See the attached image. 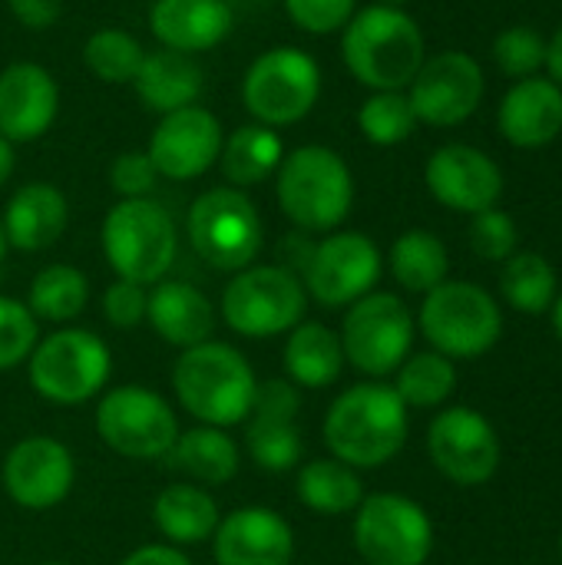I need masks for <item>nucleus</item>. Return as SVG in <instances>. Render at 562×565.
Listing matches in <instances>:
<instances>
[{
	"instance_id": "17",
	"label": "nucleus",
	"mask_w": 562,
	"mask_h": 565,
	"mask_svg": "<svg viewBox=\"0 0 562 565\" xmlns=\"http://www.w3.org/2000/svg\"><path fill=\"white\" fill-rule=\"evenodd\" d=\"M427 454L434 467L460 487H480L500 467L497 430L470 407H447L431 420Z\"/></svg>"
},
{
	"instance_id": "25",
	"label": "nucleus",
	"mask_w": 562,
	"mask_h": 565,
	"mask_svg": "<svg viewBox=\"0 0 562 565\" xmlns=\"http://www.w3.org/2000/svg\"><path fill=\"white\" fill-rule=\"evenodd\" d=\"M70 205L66 195L50 182L20 185L3 209V238L17 252H46L66 232Z\"/></svg>"
},
{
	"instance_id": "33",
	"label": "nucleus",
	"mask_w": 562,
	"mask_h": 565,
	"mask_svg": "<svg viewBox=\"0 0 562 565\" xmlns=\"http://www.w3.org/2000/svg\"><path fill=\"white\" fill-rule=\"evenodd\" d=\"M23 305L30 308V315L36 321L70 324L89 305V281L76 265H63V262L46 265L33 275Z\"/></svg>"
},
{
	"instance_id": "42",
	"label": "nucleus",
	"mask_w": 562,
	"mask_h": 565,
	"mask_svg": "<svg viewBox=\"0 0 562 565\" xmlns=\"http://www.w3.org/2000/svg\"><path fill=\"white\" fill-rule=\"evenodd\" d=\"M517 242H520V232H517V222L507 212L487 209V212L474 215V222H470V245H474V252L480 258L507 262L517 252Z\"/></svg>"
},
{
	"instance_id": "51",
	"label": "nucleus",
	"mask_w": 562,
	"mask_h": 565,
	"mask_svg": "<svg viewBox=\"0 0 562 565\" xmlns=\"http://www.w3.org/2000/svg\"><path fill=\"white\" fill-rule=\"evenodd\" d=\"M384 3H391V7H404V3H411V0H384Z\"/></svg>"
},
{
	"instance_id": "45",
	"label": "nucleus",
	"mask_w": 562,
	"mask_h": 565,
	"mask_svg": "<svg viewBox=\"0 0 562 565\" xmlns=\"http://www.w3.org/2000/svg\"><path fill=\"white\" fill-rule=\"evenodd\" d=\"M7 7L26 30H50L63 13V0H7Z\"/></svg>"
},
{
	"instance_id": "7",
	"label": "nucleus",
	"mask_w": 562,
	"mask_h": 565,
	"mask_svg": "<svg viewBox=\"0 0 562 565\" xmlns=\"http://www.w3.org/2000/svg\"><path fill=\"white\" fill-rule=\"evenodd\" d=\"M219 311L222 321L242 338H278L305 321L308 291L285 265H248L225 285Z\"/></svg>"
},
{
	"instance_id": "16",
	"label": "nucleus",
	"mask_w": 562,
	"mask_h": 565,
	"mask_svg": "<svg viewBox=\"0 0 562 565\" xmlns=\"http://www.w3.org/2000/svg\"><path fill=\"white\" fill-rule=\"evenodd\" d=\"M0 483L17 507L43 513L70 497L76 483V460L63 440L30 434L7 450L0 463Z\"/></svg>"
},
{
	"instance_id": "38",
	"label": "nucleus",
	"mask_w": 562,
	"mask_h": 565,
	"mask_svg": "<svg viewBox=\"0 0 562 565\" xmlns=\"http://www.w3.org/2000/svg\"><path fill=\"white\" fill-rule=\"evenodd\" d=\"M358 129L371 146H401L414 136L417 116L404 89L371 93L358 109Z\"/></svg>"
},
{
	"instance_id": "36",
	"label": "nucleus",
	"mask_w": 562,
	"mask_h": 565,
	"mask_svg": "<svg viewBox=\"0 0 562 565\" xmlns=\"http://www.w3.org/2000/svg\"><path fill=\"white\" fill-rule=\"evenodd\" d=\"M142 43L123 30V26H103L96 33H89V40L83 43V63L86 70L109 86H126L136 79L139 66H142Z\"/></svg>"
},
{
	"instance_id": "13",
	"label": "nucleus",
	"mask_w": 562,
	"mask_h": 565,
	"mask_svg": "<svg viewBox=\"0 0 562 565\" xmlns=\"http://www.w3.org/2000/svg\"><path fill=\"white\" fill-rule=\"evenodd\" d=\"M354 546L368 565H424L434 550V523L421 503L374 493L354 510Z\"/></svg>"
},
{
	"instance_id": "2",
	"label": "nucleus",
	"mask_w": 562,
	"mask_h": 565,
	"mask_svg": "<svg viewBox=\"0 0 562 565\" xmlns=\"http://www.w3.org/2000/svg\"><path fill=\"white\" fill-rule=\"evenodd\" d=\"M341 60L371 93L407 89L427 60V46L417 20L407 10L371 3L341 30Z\"/></svg>"
},
{
	"instance_id": "24",
	"label": "nucleus",
	"mask_w": 562,
	"mask_h": 565,
	"mask_svg": "<svg viewBox=\"0 0 562 565\" xmlns=\"http://www.w3.org/2000/svg\"><path fill=\"white\" fill-rule=\"evenodd\" d=\"M500 132L517 149H543L562 132V89L547 76L517 79L497 113Z\"/></svg>"
},
{
	"instance_id": "30",
	"label": "nucleus",
	"mask_w": 562,
	"mask_h": 565,
	"mask_svg": "<svg viewBox=\"0 0 562 565\" xmlns=\"http://www.w3.org/2000/svg\"><path fill=\"white\" fill-rule=\"evenodd\" d=\"M166 460L172 470L185 473L189 480H195L202 487H222V483L235 480L242 457H238V444L222 427L199 424L192 430H179Z\"/></svg>"
},
{
	"instance_id": "50",
	"label": "nucleus",
	"mask_w": 562,
	"mask_h": 565,
	"mask_svg": "<svg viewBox=\"0 0 562 565\" xmlns=\"http://www.w3.org/2000/svg\"><path fill=\"white\" fill-rule=\"evenodd\" d=\"M7 248H10V245H7V238H3V225H0V262H3V255H7Z\"/></svg>"
},
{
	"instance_id": "12",
	"label": "nucleus",
	"mask_w": 562,
	"mask_h": 565,
	"mask_svg": "<svg viewBox=\"0 0 562 565\" xmlns=\"http://www.w3.org/2000/svg\"><path fill=\"white\" fill-rule=\"evenodd\" d=\"M338 338H341L344 364H351L368 377H388L411 354L414 318L397 295L371 291L354 305H348Z\"/></svg>"
},
{
	"instance_id": "23",
	"label": "nucleus",
	"mask_w": 562,
	"mask_h": 565,
	"mask_svg": "<svg viewBox=\"0 0 562 565\" xmlns=\"http://www.w3.org/2000/svg\"><path fill=\"white\" fill-rule=\"evenodd\" d=\"M235 13L225 0H156L149 30L159 46L176 53H205L232 33Z\"/></svg>"
},
{
	"instance_id": "3",
	"label": "nucleus",
	"mask_w": 562,
	"mask_h": 565,
	"mask_svg": "<svg viewBox=\"0 0 562 565\" xmlns=\"http://www.w3.org/2000/svg\"><path fill=\"white\" fill-rule=\"evenodd\" d=\"M172 391L179 407L205 427H235L248 420L258 377L248 358L225 341H202L185 348L172 367Z\"/></svg>"
},
{
	"instance_id": "46",
	"label": "nucleus",
	"mask_w": 562,
	"mask_h": 565,
	"mask_svg": "<svg viewBox=\"0 0 562 565\" xmlns=\"http://www.w3.org/2000/svg\"><path fill=\"white\" fill-rule=\"evenodd\" d=\"M119 565H192V559L179 550V546H169V543H149V546H139L132 550Z\"/></svg>"
},
{
	"instance_id": "15",
	"label": "nucleus",
	"mask_w": 562,
	"mask_h": 565,
	"mask_svg": "<svg viewBox=\"0 0 562 565\" xmlns=\"http://www.w3.org/2000/svg\"><path fill=\"white\" fill-rule=\"evenodd\" d=\"M484 66L464 50H444L424 60L407 86L417 122L450 129L467 122L484 103Z\"/></svg>"
},
{
	"instance_id": "43",
	"label": "nucleus",
	"mask_w": 562,
	"mask_h": 565,
	"mask_svg": "<svg viewBox=\"0 0 562 565\" xmlns=\"http://www.w3.org/2000/svg\"><path fill=\"white\" fill-rule=\"evenodd\" d=\"M159 172L146 152H119L109 166V185L119 199H149Z\"/></svg>"
},
{
	"instance_id": "34",
	"label": "nucleus",
	"mask_w": 562,
	"mask_h": 565,
	"mask_svg": "<svg viewBox=\"0 0 562 565\" xmlns=\"http://www.w3.org/2000/svg\"><path fill=\"white\" fill-rule=\"evenodd\" d=\"M388 265H391V275L401 288H407L414 295H427L447 281L450 255H447V245L434 232L411 228L391 245Z\"/></svg>"
},
{
	"instance_id": "29",
	"label": "nucleus",
	"mask_w": 562,
	"mask_h": 565,
	"mask_svg": "<svg viewBox=\"0 0 562 565\" xmlns=\"http://www.w3.org/2000/svg\"><path fill=\"white\" fill-rule=\"evenodd\" d=\"M222 510L205 487L172 483L152 500V523L169 546H199L215 536Z\"/></svg>"
},
{
	"instance_id": "28",
	"label": "nucleus",
	"mask_w": 562,
	"mask_h": 565,
	"mask_svg": "<svg viewBox=\"0 0 562 565\" xmlns=\"http://www.w3.org/2000/svg\"><path fill=\"white\" fill-rule=\"evenodd\" d=\"M285 377L295 387L321 391L331 387L344 371V351L338 331H331L321 321H301L288 331L285 351H282Z\"/></svg>"
},
{
	"instance_id": "6",
	"label": "nucleus",
	"mask_w": 562,
	"mask_h": 565,
	"mask_svg": "<svg viewBox=\"0 0 562 565\" xmlns=\"http://www.w3.org/2000/svg\"><path fill=\"white\" fill-rule=\"evenodd\" d=\"M26 371L30 387L43 401L56 407H79L106 387L113 374V354L96 331L56 328L36 341L26 358Z\"/></svg>"
},
{
	"instance_id": "31",
	"label": "nucleus",
	"mask_w": 562,
	"mask_h": 565,
	"mask_svg": "<svg viewBox=\"0 0 562 565\" xmlns=\"http://www.w3.org/2000/svg\"><path fill=\"white\" fill-rule=\"evenodd\" d=\"M285 159V142L272 126L262 122H245L238 126L219 152L222 162V175L229 179V185L235 189H252L262 185L265 179H272L278 172Z\"/></svg>"
},
{
	"instance_id": "14",
	"label": "nucleus",
	"mask_w": 562,
	"mask_h": 565,
	"mask_svg": "<svg viewBox=\"0 0 562 565\" xmlns=\"http://www.w3.org/2000/svg\"><path fill=\"white\" fill-rule=\"evenodd\" d=\"M384 258L374 238L364 232H328L311 245L301 265V285L308 298L325 308H348L371 295L381 278Z\"/></svg>"
},
{
	"instance_id": "10",
	"label": "nucleus",
	"mask_w": 562,
	"mask_h": 565,
	"mask_svg": "<svg viewBox=\"0 0 562 565\" xmlns=\"http://www.w3.org/2000/svg\"><path fill=\"white\" fill-rule=\"evenodd\" d=\"M321 96V66L298 46H272L242 76V103L262 126L301 122Z\"/></svg>"
},
{
	"instance_id": "21",
	"label": "nucleus",
	"mask_w": 562,
	"mask_h": 565,
	"mask_svg": "<svg viewBox=\"0 0 562 565\" xmlns=\"http://www.w3.org/2000/svg\"><path fill=\"white\" fill-rule=\"evenodd\" d=\"M60 113V86L46 66L20 60L0 70V136L33 142L50 132Z\"/></svg>"
},
{
	"instance_id": "52",
	"label": "nucleus",
	"mask_w": 562,
	"mask_h": 565,
	"mask_svg": "<svg viewBox=\"0 0 562 565\" xmlns=\"http://www.w3.org/2000/svg\"><path fill=\"white\" fill-rule=\"evenodd\" d=\"M40 565H70V563H40Z\"/></svg>"
},
{
	"instance_id": "44",
	"label": "nucleus",
	"mask_w": 562,
	"mask_h": 565,
	"mask_svg": "<svg viewBox=\"0 0 562 565\" xmlns=\"http://www.w3.org/2000/svg\"><path fill=\"white\" fill-rule=\"evenodd\" d=\"M146 301H149L146 285L116 278V281L103 291V318H106L113 328H119V331H132L139 321H146Z\"/></svg>"
},
{
	"instance_id": "32",
	"label": "nucleus",
	"mask_w": 562,
	"mask_h": 565,
	"mask_svg": "<svg viewBox=\"0 0 562 565\" xmlns=\"http://www.w3.org/2000/svg\"><path fill=\"white\" fill-rule=\"evenodd\" d=\"M298 500L318 513V516H344L354 513L364 500V483L354 467L325 457V460H308L298 470Z\"/></svg>"
},
{
	"instance_id": "26",
	"label": "nucleus",
	"mask_w": 562,
	"mask_h": 565,
	"mask_svg": "<svg viewBox=\"0 0 562 565\" xmlns=\"http://www.w3.org/2000/svg\"><path fill=\"white\" fill-rule=\"evenodd\" d=\"M146 321L172 348H195L202 341H212L215 328V308L205 291H199L189 281L162 278L152 285L146 301Z\"/></svg>"
},
{
	"instance_id": "5",
	"label": "nucleus",
	"mask_w": 562,
	"mask_h": 565,
	"mask_svg": "<svg viewBox=\"0 0 562 565\" xmlns=\"http://www.w3.org/2000/svg\"><path fill=\"white\" fill-rule=\"evenodd\" d=\"M99 242L109 268L136 285L162 281L179 252L176 222L156 199H119L103 218Z\"/></svg>"
},
{
	"instance_id": "49",
	"label": "nucleus",
	"mask_w": 562,
	"mask_h": 565,
	"mask_svg": "<svg viewBox=\"0 0 562 565\" xmlns=\"http://www.w3.org/2000/svg\"><path fill=\"white\" fill-rule=\"evenodd\" d=\"M556 305V311H553V321H556V334L562 338V295H560V301H553Z\"/></svg>"
},
{
	"instance_id": "20",
	"label": "nucleus",
	"mask_w": 562,
	"mask_h": 565,
	"mask_svg": "<svg viewBox=\"0 0 562 565\" xmlns=\"http://www.w3.org/2000/svg\"><path fill=\"white\" fill-rule=\"evenodd\" d=\"M431 195L447 205L450 212L477 215L487 209H497L503 195V172L500 166L477 146L450 142L441 146L424 169Z\"/></svg>"
},
{
	"instance_id": "47",
	"label": "nucleus",
	"mask_w": 562,
	"mask_h": 565,
	"mask_svg": "<svg viewBox=\"0 0 562 565\" xmlns=\"http://www.w3.org/2000/svg\"><path fill=\"white\" fill-rule=\"evenodd\" d=\"M547 66H550L553 83L562 89V26L553 33V40L547 43Z\"/></svg>"
},
{
	"instance_id": "48",
	"label": "nucleus",
	"mask_w": 562,
	"mask_h": 565,
	"mask_svg": "<svg viewBox=\"0 0 562 565\" xmlns=\"http://www.w3.org/2000/svg\"><path fill=\"white\" fill-rule=\"evenodd\" d=\"M13 166H17V152H13V142H7L0 136V185L13 175Z\"/></svg>"
},
{
	"instance_id": "27",
	"label": "nucleus",
	"mask_w": 562,
	"mask_h": 565,
	"mask_svg": "<svg viewBox=\"0 0 562 565\" xmlns=\"http://www.w3.org/2000/svg\"><path fill=\"white\" fill-rule=\"evenodd\" d=\"M132 86L152 113L166 116V113H176L182 106L199 103L202 66L189 53H176V50L159 46V50L142 56V66H139Z\"/></svg>"
},
{
	"instance_id": "22",
	"label": "nucleus",
	"mask_w": 562,
	"mask_h": 565,
	"mask_svg": "<svg viewBox=\"0 0 562 565\" xmlns=\"http://www.w3.org/2000/svg\"><path fill=\"white\" fill-rule=\"evenodd\" d=\"M212 556L215 565H291L295 530L268 507H242L219 520Z\"/></svg>"
},
{
	"instance_id": "40",
	"label": "nucleus",
	"mask_w": 562,
	"mask_h": 565,
	"mask_svg": "<svg viewBox=\"0 0 562 565\" xmlns=\"http://www.w3.org/2000/svg\"><path fill=\"white\" fill-rule=\"evenodd\" d=\"M40 341V321L17 298L0 295V371H10L30 358Z\"/></svg>"
},
{
	"instance_id": "18",
	"label": "nucleus",
	"mask_w": 562,
	"mask_h": 565,
	"mask_svg": "<svg viewBox=\"0 0 562 565\" xmlns=\"http://www.w3.org/2000/svg\"><path fill=\"white\" fill-rule=\"evenodd\" d=\"M222 122L212 109L192 103L176 113L159 116L146 156L152 159L156 172L172 182H189L205 175L222 152Z\"/></svg>"
},
{
	"instance_id": "4",
	"label": "nucleus",
	"mask_w": 562,
	"mask_h": 565,
	"mask_svg": "<svg viewBox=\"0 0 562 565\" xmlns=\"http://www.w3.org/2000/svg\"><path fill=\"white\" fill-rule=\"evenodd\" d=\"M275 199L295 228L338 232L354 205V175L335 149L308 142L285 152L275 172Z\"/></svg>"
},
{
	"instance_id": "39",
	"label": "nucleus",
	"mask_w": 562,
	"mask_h": 565,
	"mask_svg": "<svg viewBox=\"0 0 562 565\" xmlns=\"http://www.w3.org/2000/svg\"><path fill=\"white\" fill-rule=\"evenodd\" d=\"M494 60L513 79L537 76L547 66V40L533 26H523V23L507 26L494 40Z\"/></svg>"
},
{
	"instance_id": "11",
	"label": "nucleus",
	"mask_w": 562,
	"mask_h": 565,
	"mask_svg": "<svg viewBox=\"0 0 562 565\" xmlns=\"http://www.w3.org/2000/svg\"><path fill=\"white\" fill-rule=\"evenodd\" d=\"M93 424L99 440L126 460H162L179 437L172 404L139 384L106 391L96 404Z\"/></svg>"
},
{
	"instance_id": "53",
	"label": "nucleus",
	"mask_w": 562,
	"mask_h": 565,
	"mask_svg": "<svg viewBox=\"0 0 562 565\" xmlns=\"http://www.w3.org/2000/svg\"><path fill=\"white\" fill-rule=\"evenodd\" d=\"M560 553H562V536H560Z\"/></svg>"
},
{
	"instance_id": "37",
	"label": "nucleus",
	"mask_w": 562,
	"mask_h": 565,
	"mask_svg": "<svg viewBox=\"0 0 562 565\" xmlns=\"http://www.w3.org/2000/svg\"><path fill=\"white\" fill-rule=\"evenodd\" d=\"M457 387V371L454 361L437 354V351H424V354H407V361L397 367V381L394 391L397 397L411 407H441Z\"/></svg>"
},
{
	"instance_id": "9",
	"label": "nucleus",
	"mask_w": 562,
	"mask_h": 565,
	"mask_svg": "<svg viewBox=\"0 0 562 565\" xmlns=\"http://www.w3.org/2000/svg\"><path fill=\"white\" fill-rule=\"evenodd\" d=\"M421 331L431 348L450 361L487 354L503 331V315L494 295L474 281H444L421 305Z\"/></svg>"
},
{
	"instance_id": "1",
	"label": "nucleus",
	"mask_w": 562,
	"mask_h": 565,
	"mask_svg": "<svg viewBox=\"0 0 562 565\" xmlns=\"http://www.w3.org/2000/svg\"><path fill=\"white\" fill-rule=\"evenodd\" d=\"M325 444L335 460L354 470L384 467L407 444V404L388 384H354L328 407Z\"/></svg>"
},
{
	"instance_id": "35",
	"label": "nucleus",
	"mask_w": 562,
	"mask_h": 565,
	"mask_svg": "<svg viewBox=\"0 0 562 565\" xmlns=\"http://www.w3.org/2000/svg\"><path fill=\"white\" fill-rule=\"evenodd\" d=\"M503 298L523 315H543L556 301V271L537 252H513L500 271Z\"/></svg>"
},
{
	"instance_id": "19",
	"label": "nucleus",
	"mask_w": 562,
	"mask_h": 565,
	"mask_svg": "<svg viewBox=\"0 0 562 565\" xmlns=\"http://www.w3.org/2000/svg\"><path fill=\"white\" fill-rule=\"evenodd\" d=\"M298 411H301V394L288 377H272L258 384L248 414V434H245L248 457L258 470L288 473L298 467L305 450L298 430Z\"/></svg>"
},
{
	"instance_id": "41",
	"label": "nucleus",
	"mask_w": 562,
	"mask_h": 565,
	"mask_svg": "<svg viewBox=\"0 0 562 565\" xmlns=\"http://www.w3.org/2000/svg\"><path fill=\"white\" fill-rule=\"evenodd\" d=\"M282 3L288 20L311 36L338 33L358 13V0H282Z\"/></svg>"
},
{
	"instance_id": "8",
	"label": "nucleus",
	"mask_w": 562,
	"mask_h": 565,
	"mask_svg": "<svg viewBox=\"0 0 562 565\" xmlns=\"http://www.w3.org/2000/svg\"><path fill=\"white\" fill-rule=\"evenodd\" d=\"M189 245L215 271L255 265L265 245V225L255 202L235 185H215L189 205Z\"/></svg>"
}]
</instances>
